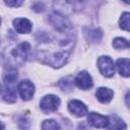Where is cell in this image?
Returning <instances> with one entry per match:
<instances>
[{
	"instance_id": "18",
	"label": "cell",
	"mask_w": 130,
	"mask_h": 130,
	"mask_svg": "<svg viewBox=\"0 0 130 130\" xmlns=\"http://www.w3.org/2000/svg\"><path fill=\"white\" fill-rule=\"evenodd\" d=\"M59 87L62 89V90H70L72 89V85H73V78L71 76H67V77H64L62 78L59 83H58Z\"/></svg>"
},
{
	"instance_id": "15",
	"label": "cell",
	"mask_w": 130,
	"mask_h": 130,
	"mask_svg": "<svg viewBox=\"0 0 130 130\" xmlns=\"http://www.w3.org/2000/svg\"><path fill=\"white\" fill-rule=\"evenodd\" d=\"M108 119H109L108 128H110V129H125L127 127L126 124L119 117H117L115 115L108 117Z\"/></svg>"
},
{
	"instance_id": "24",
	"label": "cell",
	"mask_w": 130,
	"mask_h": 130,
	"mask_svg": "<svg viewBox=\"0 0 130 130\" xmlns=\"http://www.w3.org/2000/svg\"><path fill=\"white\" fill-rule=\"evenodd\" d=\"M123 1H124V2H125V3H126V4H129V2H130V1H129V0H123Z\"/></svg>"
},
{
	"instance_id": "2",
	"label": "cell",
	"mask_w": 130,
	"mask_h": 130,
	"mask_svg": "<svg viewBox=\"0 0 130 130\" xmlns=\"http://www.w3.org/2000/svg\"><path fill=\"white\" fill-rule=\"evenodd\" d=\"M87 0H54L53 4L55 9L60 14H69L80 11L84 8Z\"/></svg>"
},
{
	"instance_id": "13",
	"label": "cell",
	"mask_w": 130,
	"mask_h": 130,
	"mask_svg": "<svg viewBox=\"0 0 130 130\" xmlns=\"http://www.w3.org/2000/svg\"><path fill=\"white\" fill-rule=\"evenodd\" d=\"M84 35L91 43H100L103 38V31L100 28H84Z\"/></svg>"
},
{
	"instance_id": "25",
	"label": "cell",
	"mask_w": 130,
	"mask_h": 130,
	"mask_svg": "<svg viewBox=\"0 0 130 130\" xmlns=\"http://www.w3.org/2000/svg\"><path fill=\"white\" fill-rule=\"evenodd\" d=\"M1 91H2V85L0 84V93H1Z\"/></svg>"
},
{
	"instance_id": "9",
	"label": "cell",
	"mask_w": 130,
	"mask_h": 130,
	"mask_svg": "<svg viewBox=\"0 0 130 130\" xmlns=\"http://www.w3.org/2000/svg\"><path fill=\"white\" fill-rule=\"evenodd\" d=\"M68 110L70 113H72L76 117H83L87 114V108L86 106L78 101V100H72L68 103Z\"/></svg>"
},
{
	"instance_id": "14",
	"label": "cell",
	"mask_w": 130,
	"mask_h": 130,
	"mask_svg": "<svg viewBox=\"0 0 130 130\" xmlns=\"http://www.w3.org/2000/svg\"><path fill=\"white\" fill-rule=\"evenodd\" d=\"M129 65H130V60L128 58H120L116 62V66L119 73L124 77H129L130 75Z\"/></svg>"
},
{
	"instance_id": "19",
	"label": "cell",
	"mask_w": 130,
	"mask_h": 130,
	"mask_svg": "<svg viewBox=\"0 0 130 130\" xmlns=\"http://www.w3.org/2000/svg\"><path fill=\"white\" fill-rule=\"evenodd\" d=\"M129 17L130 13L129 12H124L120 18V27L126 31H129Z\"/></svg>"
},
{
	"instance_id": "4",
	"label": "cell",
	"mask_w": 130,
	"mask_h": 130,
	"mask_svg": "<svg viewBox=\"0 0 130 130\" xmlns=\"http://www.w3.org/2000/svg\"><path fill=\"white\" fill-rule=\"evenodd\" d=\"M59 105H60V99L54 94L45 95L40 101V107L45 113H51L57 111Z\"/></svg>"
},
{
	"instance_id": "16",
	"label": "cell",
	"mask_w": 130,
	"mask_h": 130,
	"mask_svg": "<svg viewBox=\"0 0 130 130\" xmlns=\"http://www.w3.org/2000/svg\"><path fill=\"white\" fill-rule=\"evenodd\" d=\"M3 98L8 103H14L16 101V91H15V87L13 84H6Z\"/></svg>"
},
{
	"instance_id": "3",
	"label": "cell",
	"mask_w": 130,
	"mask_h": 130,
	"mask_svg": "<svg viewBox=\"0 0 130 130\" xmlns=\"http://www.w3.org/2000/svg\"><path fill=\"white\" fill-rule=\"evenodd\" d=\"M49 21L56 28V30L66 31V30L71 29V23L68 20V18L65 15L60 14L58 12H54V13L50 14L49 15Z\"/></svg>"
},
{
	"instance_id": "1",
	"label": "cell",
	"mask_w": 130,
	"mask_h": 130,
	"mask_svg": "<svg viewBox=\"0 0 130 130\" xmlns=\"http://www.w3.org/2000/svg\"><path fill=\"white\" fill-rule=\"evenodd\" d=\"M38 42V60L54 68L65 65L74 46V38L70 30L59 31L57 35L41 32Z\"/></svg>"
},
{
	"instance_id": "8",
	"label": "cell",
	"mask_w": 130,
	"mask_h": 130,
	"mask_svg": "<svg viewBox=\"0 0 130 130\" xmlns=\"http://www.w3.org/2000/svg\"><path fill=\"white\" fill-rule=\"evenodd\" d=\"M87 121L91 126H93L95 128H106V127H108V124H109L108 117L103 116L98 113H94V112H91L88 114Z\"/></svg>"
},
{
	"instance_id": "22",
	"label": "cell",
	"mask_w": 130,
	"mask_h": 130,
	"mask_svg": "<svg viewBox=\"0 0 130 130\" xmlns=\"http://www.w3.org/2000/svg\"><path fill=\"white\" fill-rule=\"evenodd\" d=\"M32 9L35 11H37V12H41V11L44 10V4L41 3V2H37V3H35L32 5Z\"/></svg>"
},
{
	"instance_id": "20",
	"label": "cell",
	"mask_w": 130,
	"mask_h": 130,
	"mask_svg": "<svg viewBox=\"0 0 130 130\" xmlns=\"http://www.w3.org/2000/svg\"><path fill=\"white\" fill-rule=\"evenodd\" d=\"M43 129H59L60 125L54 120H46L42 125Z\"/></svg>"
},
{
	"instance_id": "26",
	"label": "cell",
	"mask_w": 130,
	"mask_h": 130,
	"mask_svg": "<svg viewBox=\"0 0 130 130\" xmlns=\"http://www.w3.org/2000/svg\"><path fill=\"white\" fill-rule=\"evenodd\" d=\"M0 25H1V18H0Z\"/></svg>"
},
{
	"instance_id": "23",
	"label": "cell",
	"mask_w": 130,
	"mask_h": 130,
	"mask_svg": "<svg viewBox=\"0 0 130 130\" xmlns=\"http://www.w3.org/2000/svg\"><path fill=\"white\" fill-rule=\"evenodd\" d=\"M3 128H4V125H3V124L0 122V129H3Z\"/></svg>"
},
{
	"instance_id": "6",
	"label": "cell",
	"mask_w": 130,
	"mask_h": 130,
	"mask_svg": "<svg viewBox=\"0 0 130 130\" xmlns=\"http://www.w3.org/2000/svg\"><path fill=\"white\" fill-rule=\"evenodd\" d=\"M18 92L22 100L24 101H29L35 93V85L31 81L29 80H23L18 84Z\"/></svg>"
},
{
	"instance_id": "5",
	"label": "cell",
	"mask_w": 130,
	"mask_h": 130,
	"mask_svg": "<svg viewBox=\"0 0 130 130\" xmlns=\"http://www.w3.org/2000/svg\"><path fill=\"white\" fill-rule=\"evenodd\" d=\"M98 66H99L100 72L106 77H112L115 73L114 62L108 56H101L98 59Z\"/></svg>"
},
{
	"instance_id": "12",
	"label": "cell",
	"mask_w": 130,
	"mask_h": 130,
	"mask_svg": "<svg viewBox=\"0 0 130 130\" xmlns=\"http://www.w3.org/2000/svg\"><path fill=\"white\" fill-rule=\"evenodd\" d=\"M95 95L101 103L107 104L112 101V99L114 96V91L108 87H100L96 89Z\"/></svg>"
},
{
	"instance_id": "7",
	"label": "cell",
	"mask_w": 130,
	"mask_h": 130,
	"mask_svg": "<svg viewBox=\"0 0 130 130\" xmlns=\"http://www.w3.org/2000/svg\"><path fill=\"white\" fill-rule=\"evenodd\" d=\"M74 83L76 84L77 87H79L81 89H89L93 85L92 78L89 75V73H87L86 71L79 72L74 79Z\"/></svg>"
},
{
	"instance_id": "10",
	"label": "cell",
	"mask_w": 130,
	"mask_h": 130,
	"mask_svg": "<svg viewBox=\"0 0 130 130\" xmlns=\"http://www.w3.org/2000/svg\"><path fill=\"white\" fill-rule=\"evenodd\" d=\"M13 26L18 34H29L32 28L31 22L28 19L22 17L15 18L13 20Z\"/></svg>"
},
{
	"instance_id": "11",
	"label": "cell",
	"mask_w": 130,
	"mask_h": 130,
	"mask_svg": "<svg viewBox=\"0 0 130 130\" xmlns=\"http://www.w3.org/2000/svg\"><path fill=\"white\" fill-rule=\"evenodd\" d=\"M29 52H30V45L27 42H23L16 47V49L12 52V54L14 55L15 60L17 59V60L25 61L28 57Z\"/></svg>"
},
{
	"instance_id": "17",
	"label": "cell",
	"mask_w": 130,
	"mask_h": 130,
	"mask_svg": "<svg viewBox=\"0 0 130 130\" xmlns=\"http://www.w3.org/2000/svg\"><path fill=\"white\" fill-rule=\"evenodd\" d=\"M113 47L117 50H124L129 48V42L124 38H116L113 41Z\"/></svg>"
},
{
	"instance_id": "21",
	"label": "cell",
	"mask_w": 130,
	"mask_h": 130,
	"mask_svg": "<svg viewBox=\"0 0 130 130\" xmlns=\"http://www.w3.org/2000/svg\"><path fill=\"white\" fill-rule=\"evenodd\" d=\"M24 0H4L5 4L9 7H19Z\"/></svg>"
}]
</instances>
